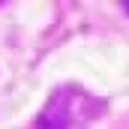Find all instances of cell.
Returning a JSON list of instances; mask_svg holds the SVG:
<instances>
[{
  "instance_id": "cell-2",
  "label": "cell",
  "mask_w": 129,
  "mask_h": 129,
  "mask_svg": "<svg viewBox=\"0 0 129 129\" xmlns=\"http://www.w3.org/2000/svg\"><path fill=\"white\" fill-rule=\"evenodd\" d=\"M123 6H126V12H129V0H126V3H123Z\"/></svg>"
},
{
  "instance_id": "cell-1",
  "label": "cell",
  "mask_w": 129,
  "mask_h": 129,
  "mask_svg": "<svg viewBox=\"0 0 129 129\" xmlns=\"http://www.w3.org/2000/svg\"><path fill=\"white\" fill-rule=\"evenodd\" d=\"M69 96V90H60L57 96L51 99L48 105H45V111H42V117H39V129H69L72 126V117H75V102H66Z\"/></svg>"
}]
</instances>
